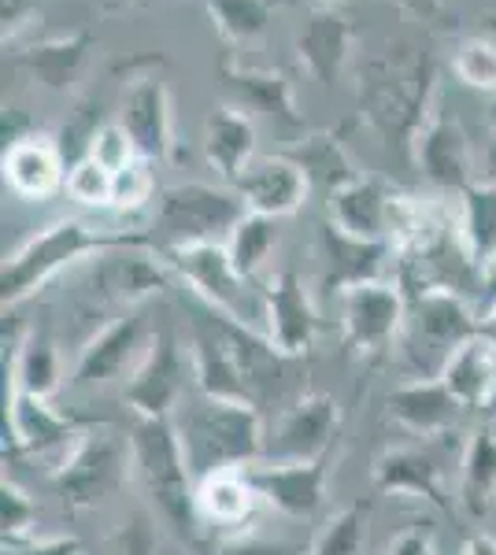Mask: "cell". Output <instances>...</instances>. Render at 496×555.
Returning a JSON list of instances; mask_svg holds the SVG:
<instances>
[{
    "mask_svg": "<svg viewBox=\"0 0 496 555\" xmlns=\"http://www.w3.org/2000/svg\"><path fill=\"white\" fill-rule=\"evenodd\" d=\"M101 555H156V530H152L149 515H133L119 533L107 541Z\"/></svg>",
    "mask_w": 496,
    "mask_h": 555,
    "instance_id": "cell-44",
    "label": "cell"
},
{
    "mask_svg": "<svg viewBox=\"0 0 496 555\" xmlns=\"http://www.w3.org/2000/svg\"><path fill=\"white\" fill-rule=\"evenodd\" d=\"M411 159L437 190L463 193L478 182L471 141H467V133L459 127L456 115H448L445 107H441V101L434 112H430V119H427V127L419 130V138H415Z\"/></svg>",
    "mask_w": 496,
    "mask_h": 555,
    "instance_id": "cell-13",
    "label": "cell"
},
{
    "mask_svg": "<svg viewBox=\"0 0 496 555\" xmlns=\"http://www.w3.org/2000/svg\"><path fill=\"white\" fill-rule=\"evenodd\" d=\"M341 326H345L348 348L364 356L385 352L396 334H400L404 319H408V300H404L400 285L393 282H359L341 293Z\"/></svg>",
    "mask_w": 496,
    "mask_h": 555,
    "instance_id": "cell-10",
    "label": "cell"
},
{
    "mask_svg": "<svg viewBox=\"0 0 496 555\" xmlns=\"http://www.w3.org/2000/svg\"><path fill=\"white\" fill-rule=\"evenodd\" d=\"M496 500V434L474 429L459 460V504L471 518H485Z\"/></svg>",
    "mask_w": 496,
    "mask_h": 555,
    "instance_id": "cell-31",
    "label": "cell"
},
{
    "mask_svg": "<svg viewBox=\"0 0 496 555\" xmlns=\"http://www.w3.org/2000/svg\"><path fill=\"white\" fill-rule=\"evenodd\" d=\"M149 167H152L149 159H133L130 167H123V171L115 175V193H112L115 211H141L152 201L156 182H152Z\"/></svg>",
    "mask_w": 496,
    "mask_h": 555,
    "instance_id": "cell-41",
    "label": "cell"
},
{
    "mask_svg": "<svg viewBox=\"0 0 496 555\" xmlns=\"http://www.w3.org/2000/svg\"><path fill=\"white\" fill-rule=\"evenodd\" d=\"M293 49H296V64L304 67V75L330 86V82H338L341 70L348 64L352 26L338 8H315L308 15V23L301 26V34H296Z\"/></svg>",
    "mask_w": 496,
    "mask_h": 555,
    "instance_id": "cell-24",
    "label": "cell"
},
{
    "mask_svg": "<svg viewBox=\"0 0 496 555\" xmlns=\"http://www.w3.org/2000/svg\"><path fill=\"white\" fill-rule=\"evenodd\" d=\"M385 555H437L434 548V533L427 526H408L385 544Z\"/></svg>",
    "mask_w": 496,
    "mask_h": 555,
    "instance_id": "cell-45",
    "label": "cell"
},
{
    "mask_svg": "<svg viewBox=\"0 0 496 555\" xmlns=\"http://www.w3.org/2000/svg\"><path fill=\"white\" fill-rule=\"evenodd\" d=\"M249 215V204L233 185H207L186 182L167 185L156 201L149 241L152 253L164 256L170 248L204 245V241H227L241 219Z\"/></svg>",
    "mask_w": 496,
    "mask_h": 555,
    "instance_id": "cell-5",
    "label": "cell"
},
{
    "mask_svg": "<svg viewBox=\"0 0 496 555\" xmlns=\"http://www.w3.org/2000/svg\"><path fill=\"white\" fill-rule=\"evenodd\" d=\"M282 0H204L207 20L215 23L227 44H249L256 38H264L267 26L275 23V12Z\"/></svg>",
    "mask_w": 496,
    "mask_h": 555,
    "instance_id": "cell-34",
    "label": "cell"
},
{
    "mask_svg": "<svg viewBox=\"0 0 496 555\" xmlns=\"http://www.w3.org/2000/svg\"><path fill=\"white\" fill-rule=\"evenodd\" d=\"M130 463H133V478L145 489L156 515L178 537L196 541L201 537L196 478L186 463L175 418H138L130 429Z\"/></svg>",
    "mask_w": 496,
    "mask_h": 555,
    "instance_id": "cell-4",
    "label": "cell"
},
{
    "mask_svg": "<svg viewBox=\"0 0 496 555\" xmlns=\"http://www.w3.org/2000/svg\"><path fill=\"white\" fill-rule=\"evenodd\" d=\"M482 334H489V337H496V311H489V315L482 319Z\"/></svg>",
    "mask_w": 496,
    "mask_h": 555,
    "instance_id": "cell-51",
    "label": "cell"
},
{
    "mask_svg": "<svg viewBox=\"0 0 496 555\" xmlns=\"http://www.w3.org/2000/svg\"><path fill=\"white\" fill-rule=\"evenodd\" d=\"M233 190L241 193L249 211L270 215V219H285V215L304 208V201H308V193H311V182L296 159H290L285 152H275V156L252 159L249 171L241 175V182L233 185Z\"/></svg>",
    "mask_w": 496,
    "mask_h": 555,
    "instance_id": "cell-18",
    "label": "cell"
},
{
    "mask_svg": "<svg viewBox=\"0 0 496 555\" xmlns=\"http://www.w3.org/2000/svg\"><path fill=\"white\" fill-rule=\"evenodd\" d=\"M285 156L296 159L304 167V175H308V182L319 185L327 196L359 178L356 164H352V156L341 145L338 133H308L293 149H285Z\"/></svg>",
    "mask_w": 496,
    "mask_h": 555,
    "instance_id": "cell-32",
    "label": "cell"
},
{
    "mask_svg": "<svg viewBox=\"0 0 496 555\" xmlns=\"http://www.w3.org/2000/svg\"><path fill=\"white\" fill-rule=\"evenodd\" d=\"M186 360L178 348L175 330H156L149 352L133 366L126 382V408L138 418H175L178 404L186 400Z\"/></svg>",
    "mask_w": 496,
    "mask_h": 555,
    "instance_id": "cell-8",
    "label": "cell"
},
{
    "mask_svg": "<svg viewBox=\"0 0 496 555\" xmlns=\"http://www.w3.org/2000/svg\"><path fill=\"white\" fill-rule=\"evenodd\" d=\"M107 8H123V4H130V0H104Z\"/></svg>",
    "mask_w": 496,
    "mask_h": 555,
    "instance_id": "cell-55",
    "label": "cell"
},
{
    "mask_svg": "<svg viewBox=\"0 0 496 555\" xmlns=\"http://www.w3.org/2000/svg\"><path fill=\"white\" fill-rule=\"evenodd\" d=\"M227 248H230V259L241 271V278H249V282L259 278L278 248V219L249 211L245 219L233 227V234L227 237Z\"/></svg>",
    "mask_w": 496,
    "mask_h": 555,
    "instance_id": "cell-36",
    "label": "cell"
},
{
    "mask_svg": "<svg viewBox=\"0 0 496 555\" xmlns=\"http://www.w3.org/2000/svg\"><path fill=\"white\" fill-rule=\"evenodd\" d=\"M411 326L415 337L441 356V363L453 356V348L482 334V319L459 297L456 285H422L411 300Z\"/></svg>",
    "mask_w": 496,
    "mask_h": 555,
    "instance_id": "cell-15",
    "label": "cell"
},
{
    "mask_svg": "<svg viewBox=\"0 0 496 555\" xmlns=\"http://www.w3.org/2000/svg\"><path fill=\"white\" fill-rule=\"evenodd\" d=\"M201 555H311V548H304L296 541H267V537L256 533H238L204 544Z\"/></svg>",
    "mask_w": 496,
    "mask_h": 555,
    "instance_id": "cell-42",
    "label": "cell"
},
{
    "mask_svg": "<svg viewBox=\"0 0 496 555\" xmlns=\"http://www.w3.org/2000/svg\"><path fill=\"white\" fill-rule=\"evenodd\" d=\"M459 245L471 256L474 271L496 256V185L474 182L459 193Z\"/></svg>",
    "mask_w": 496,
    "mask_h": 555,
    "instance_id": "cell-33",
    "label": "cell"
},
{
    "mask_svg": "<svg viewBox=\"0 0 496 555\" xmlns=\"http://www.w3.org/2000/svg\"><path fill=\"white\" fill-rule=\"evenodd\" d=\"M204 159L222 185H238L256 159V122L241 104H219L204 119Z\"/></svg>",
    "mask_w": 496,
    "mask_h": 555,
    "instance_id": "cell-21",
    "label": "cell"
},
{
    "mask_svg": "<svg viewBox=\"0 0 496 555\" xmlns=\"http://www.w3.org/2000/svg\"><path fill=\"white\" fill-rule=\"evenodd\" d=\"M130 474H133L130 441H123L119 434L101 426V429H89V434H82L71 444V452L56 463L52 481H56L60 496L71 507L86 512V507L112 500L126 486Z\"/></svg>",
    "mask_w": 496,
    "mask_h": 555,
    "instance_id": "cell-6",
    "label": "cell"
},
{
    "mask_svg": "<svg viewBox=\"0 0 496 555\" xmlns=\"http://www.w3.org/2000/svg\"><path fill=\"white\" fill-rule=\"evenodd\" d=\"M482 182H493L496 185V141L489 149H485V178Z\"/></svg>",
    "mask_w": 496,
    "mask_h": 555,
    "instance_id": "cell-50",
    "label": "cell"
},
{
    "mask_svg": "<svg viewBox=\"0 0 496 555\" xmlns=\"http://www.w3.org/2000/svg\"><path fill=\"white\" fill-rule=\"evenodd\" d=\"M89 156H93L101 167H107L112 175H119L123 167H130L133 159H141L130 141V133H126L119 122H104V127L97 130L93 145H89Z\"/></svg>",
    "mask_w": 496,
    "mask_h": 555,
    "instance_id": "cell-43",
    "label": "cell"
},
{
    "mask_svg": "<svg viewBox=\"0 0 496 555\" xmlns=\"http://www.w3.org/2000/svg\"><path fill=\"white\" fill-rule=\"evenodd\" d=\"M175 429L196 481L215 470H245L267 455L264 423L249 400H219L196 389L178 404Z\"/></svg>",
    "mask_w": 496,
    "mask_h": 555,
    "instance_id": "cell-2",
    "label": "cell"
},
{
    "mask_svg": "<svg viewBox=\"0 0 496 555\" xmlns=\"http://www.w3.org/2000/svg\"><path fill=\"white\" fill-rule=\"evenodd\" d=\"M359 107L367 122L411 159L415 138L437 107V67L427 49L390 44L382 56L367 60L359 75Z\"/></svg>",
    "mask_w": 496,
    "mask_h": 555,
    "instance_id": "cell-1",
    "label": "cell"
},
{
    "mask_svg": "<svg viewBox=\"0 0 496 555\" xmlns=\"http://www.w3.org/2000/svg\"><path fill=\"white\" fill-rule=\"evenodd\" d=\"M4 182L23 201H49L60 185H67V159L52 138L26 133L4 149Z\"/></svg>",
    "mask_w": 496,
    "mask_h": 555,
    "instance_id": "cell-23",
    "label": "cell"
},
{
    "mask_svg": "<svg viewBox=\"0 0 496 555\" xmlns=\"http://www.w3.org/2000/svg\"><path fill=\"white\" fill-rule=\"evenodd\" d=\"M489 127L496 130V96H493V104H489Z\"/></svg>",
    "mask_w": 496,
    "mask_h": 555,
    "instance_id": "cell-53",
    "label": "cell"
},
{
    "mask_svg": "<svg viewBox=\"0 0 496 555\" xmlns=\"http://www.w3.org/2000/svg\"><path fill=\"white\" fill-rule=\"evenodd\" d=\"M41 0H0V23H4V41H12L26 23L38 15Z\"/></svg>",
    "mask_w": 496,
    "mask_h": 555,
    "instance_id": "cell-47",
    "label": "cell"
},
{
    "mask_svg": "<svg viewBox=\"0 0 496 555\" xmlns=\"http://www.w3.org/2000/svg\"><path fill=\"white\" fill-rule=\"evenodd\" d=\"M160 259L182 278L204 308L219 311V315L241 322V326H252V311L245 297L249 278H241V271L233 267L227 241H204V245L170 248V253H164Z\"/></svg>",
    "mask_w": 496,
    "mask_h": 555,
    "instance_id": "cell-7",
    "label": "cell"
},
{
    "mask_svg": "<svg viewBox=\"0 0 496 555\" xmlns=\"http://www.w3.org/2000/svg\"><path fill=\"white\" fill-rule=\"evenodd\" d=\"M437 378L453 389V397L463 408H485L496 389V337L474 334L471 341L453 348V356L441 363Z\"/></svg>",
    "mask_w": 496,
    "mask_h": 555,
    "instance_id": "cell-28",
    "label": "cell"
},
{
    "mask_svg": "<svg viewBox=\"0 0 496 555\" xmlns=\"http://www.w3.org/2000/svg\"><path fill=\"white\" fill-rule=\"evenodd\" d=\"M89 49H93V34L75 30V34H63V38L30 44V49L15 56V67L26 70L41 89L67 93V89H75V82L82 78Z\"/></svg>",
    "mask_w": 496,
    "mask_h": 555,
    "instance_id": "cell-27",
    "label": "cell"
},
{
    "mask_svg": "<svg viewBox=\"0 0 496 555\" xmlns=\"http://www.w3.org/2000/svg\"><path fill=\"white\" fill-rule=\"evenodd\" d=\"M119 248H149L152 253V241L149 234H138V230H101V227H89L82 219H56L49 222L44 230H38L20 253H12L0 267V304L15 308L26 297L41 289L44 282H52L60 271L75 267L78 259L89 256H107V253H119Z\"/></svg>",
    "mask_w": 496,
    "mask_h": 555,
    "instance_id": "cell-3",
    "label": "cell"
},
{
    "mask_svg": "<svg viewBox=\"0 0 496 555\" xmlns=\"http://www.w3.org/2000/svg\"><path fill=\"white\" fill-rule=\"evenodd\" d=\"M63 190H67L71 201L82 204V208H112L115 175L97 164L93 156H86L67 167V185Z\"/></svg>",
    "mask_w": 496,
    "mask_h": 555,
    "instance_id": "cell-38",
    "label": "cell"
},
{
    "mask_svg": "<svg viewBox=\"0 0 496 555\" xmlns=\"http://www.w3.org/2000/svg\"><path fill=\"white\" fill-rule=\"evenodd\" d=\"M259 308H264V337L282 360L304 356L319 337V311L308 297V285L296 271H278L259 289Z\"/></svg>",
    "mask_w": 496,
    "mask_h": 555,
    "instance_id": "cell-11",
    "label": "cell"
},
{
    "mask_svg": "<svg viewBox=\"0 0 496 555\" xmlns=\"http://www.w3.org/2000/svg\"><path fill=\"white\" fill-rule=\"evenodd\" d=\"M393 196L396 190L382 178L359 175L356 182L341 185L327 196L330 227L356 241H385L390 245V219H393Z\"/></svg>",
    "mask_w": 496,
    "mask_h": 555,
    "instance_id": "cell-20",
    "label": "cell"
},
{
    "mask_svg": "<svg viewBox=\"0 0 496 555\" xmlns=\"http://www.w3.org/2000/svg\"><path fill=\"white\" fill-rule=\"evenodd\" d=\"M222 82L238 104L245 112H267L275 119L290 122V127H301V107H296V89L290 82L285 70H270V67H241L233 60H222Z\"/></svg>",
    "mask_w": 496,
    "mask_h": 555,
    "instance_id": "cell-26",
    "label": "cell"
},
{
    "mask_svg": "<svg viewBox=\"0 0 496 555\" xmlns=\"http://www.w3.org/2000/svg\"><path fill=\"white\" fill-rule=\"evenodd\" d=\"M315 4H319V8H338L341 0H315Z\"/></svg>",
    "mask_w": 496,
    "mask_h": 555,
    "instance_id": "cell-54",
    "label": "cell"
},
{
    "mask_svg": "<svg viewBox=\"0 0 496 555\" xmlns=\"http://www.w3.org/2000/svg\"><path fill=\"white\" fill-rule=\"evenodd\" d=\"M4 555H82L75 537H49V541L4 544Z\"/></svg>",
    "mask_w": 496,
    "mask_h": 555,
    "instance_id": "cell-46",
    "label": "cell"
},
{
    "mask_svg": "<svg viewBox=\"0 0 496 555\" xmlns=\"http://www.w3.org/2000/svg\"><path fill=\"white\" fill-rule=\"evenodd\" d=\"M453 70L463 86L471 89H485V93H496V41L489 38H471L456 49Z\"/></svg>",
    "mask_w": 496,
    "mask_h": 555,
    "instance_id": "cell-39",
    "label": "cell"
},
{
    "mask_svg": "<svg viewBox=\"0 0 496 555\" xmlns=\"http://www.w3.org/2000/svg\"><path fill=\"white\" fill-rule=\"evenodd\" d=\"M367 552V507L352 504L338 512L315 537L311 555H364Z\"/></svg>",
    "mask_w": 496,
    "mask_h": 555,
    "instance_id": "cell-37",
    "label": "cell"
},
{
    "mask_svg": "<svg viewBox=\"0 0 496 555\" xmlns=\"http://www.w3.org/2000/svg\"><path fill=\"white\" fill-rule=\"evenodd\" d=\"M152 337H156V330H149L145 311H126V315L112 319L101 334L89 337L86 348L78 352L71 385H75V389H101V385L123 378L126 371L133 374V366L149 352Z\"/></svg>",
    "mask_w": 496,
    "mask_h": 555,
    "instance_id": "cell-9",
    "label": "cell"
},
{
    "mask_svg": "<svg viewBox=\"0 0 496 555\" xmlns=\"http://www.w3.org/2000/svg\"><path fill=\"white\" fill-rule=\"evenodd\" d=\"M107 263L101 267L97 282L104 285V293L112 300L123 304H138L160 293L167 285V271L170 267L164 259H152L149 248H119V253H107Z\"/></svg>",
    "mask_w": 496,
    "mask_h": 555,
    "instance_id": "cell-29",
    "label": "cell"
},
{
    "mask_svg": "<svg viewBox=\"0 0 496 555\" xmlns=\"http://www.w3.org/2000/svg\"><path fill=\"white\" fill-rule=\"evenodd\" d=\"M463 555H496V537H489V533H471L463 541Z\"/></svg>",
    "mask_w": 496,
    "mask_h": 555,
    "instance_id": "cell-49",
    "label": "cell"
},
{
    "mask_svg": "<svg viewBox=\"0 0 496 555\" xmlns=\"http://www.w3.org/2000/svg\"><path fill=\"white\" fill-rule=\"evenodd\" d=\"M374 489L382 496H411L437 512H448L445 460L434 452V441H427L422 449H390L378 455Z\"/></svg>",
    "mask_w": 496,
    "mask_h": 555,
    "instance_id": "cell-17",
    "label": "cell"
},
{
    "mask_svg": "<svg viewBox=\"0 0 496 555\" xmlns=\"http://www.w3.org/2000/svg\"><path fill=\"white\" fill-rule=\"evenodd\" d=\"M264 507L249 470H215L196 481V515L215 530H249V522Z\"/></svg>",
    "mask_w": 496,
    "mask_h": 555,
    "instance_id": "cell-25",
    "label": "cell"
},
{
    "mask_svg": "<svg viewBox=\"0 0 496 555\" xmlns=\"http://www.w3.org/2000/svg\"><path fill=\"white\" fill-rule=\"evenodd\" d=\"M8 389L30 392V397L49 400L52 392L60 389V360L56 348H52L44 337H23L20 348L12 356V374H8Z\"/></svg>",
    "mask_w": 496,
    "mask_h": 555,
    "instance_id": "cell-35",
    "label": "cell"
},
{
    "mask_svg": "<svg viewBox=\"0 0 496 555\" xmlns=\"http://www.w3.org/2000/svg\"><path fill=\"white\" fill-rule=\"evenodd\" d=\"M338 434V400L330 392H308L278 418L267 437V460H327Z\"/></svg>",
    "mask_w": 496,
    "mask_h": 555,
    "instance_id": "cell-16",
    "label": "cell"
},
{
    "mask_svg": "<svg viewBox=\"0 0 496 555\" xmlns=\"http://www.w3.org/2000/svg\"><path fill=\"white\" fill-rule=\"evenodd\" d=\"M485 411H489V418H496V389H493V397H489V404H485Z\"/></svg>",
    "mask_w": 496,
    "mask_h": 555,
    "instance_id": "cell-52",
    "label": "cell"
},
{
    "mask_svg": "<svg viewBox=\"0 0 496 555\" xmlns=\"http://www.w3.org/2000/svg\"><path fill=\"white\" fill-rule=\"evenodd\" d=\"M245 470L259 500L285 518H311L327 504V460H264Z\"/></svg>",
    "mask_w": 496,
    "mask_h": 555,
    "instance_id": "cell-12",
    "label": "cell"
},
{
    "mask_svg": "<svg viewBox=\"0 0 496 555\" xmlns=\"http://www.w3.org/2000/svg\"><path fill=\"white\" fill-rule=\"evenodd\" d=\"M385 408H390V418L396 426L422 437V441L448 437L456 429L459 415L467 411L441 378H415L408 385H400V389L390 392Z\"/></svg>",
    "mask_w": 496,
    "mask_h": 555,
    "instance_id": "cell-19",
    "label": "cell"
},
{
    "mask_svg": "<svg viewBox=\"0 0 496 555\" xmlns=\"http://www.w3.org/2000/svg\"><path fill=\"white\" fill-rule=\"evenodd\" d=\"M478 319H485L489 311H496V256L478 271Z\"/></svg>",
    "mask_w": 496,
    "mask_h": 555,
    "instance_id": "cell-48",
    "label": "cell"
},
{
    "mask_svg": "<svg viewBox=\"0 0 496 555\" xmlns=\"http://www.w3.org/2000/svg\"><path fill=\"white\" fill-rule=\"evenodd\" d=\"M119 127L130 133L141 159L160 164L175 149V122H170V93L160 75H138L123 89Z\"/></svg>",
    "mask_w": 496,
    "mask_h": 555,
    "instance_id": "cell-14",
    "label": "cell"
},
{
    "mask_svg": "<svg viewBox=\"0 0 496 555\" xmlns=\"http://www.w3.org/2000/svg\"><path fill=\"white\" fill-rule=\"evenodd\" d=\"M322 241H327V256H330V282L338 285L341 293L352 289V285L359 282H374V278H382V263L393 253V245H385V241H356L348 234H341L338 227L322 230Z\"/></svg>",
    "mask_w": 496,
    "mask_h": 555,
    "instance_id": "cell-30",
    "label": "cell"
},
{
    "mask_svg": "<svg viewBox=\"0 0 496 555\" xmlns=\"http://www.w3.org/2000/svg\"><path fill=\"white\" fill-rule=\"evenodd\" d=\"M78 429L71 418H63L49 400L30 397V392L8 389V441L23 452H60V460L78 441Z\"/></svg>",
    "mask_w": 496,
    "mask_h": 555,
    "instance_id": "cell-22",
    "label": "cell"
},
{
    "mask_svg": "<svg viewBox=\"0 0 496 555\" xmlns=\"http://www.w3.org/2000/svg\"><path fill=\"white\" fill-rule=\"evenodd\" d=\"M34 522H38V507L15 481H0V526H4V544L30 541Z\"/></svg>",
    "mask_w": 496,
    "mask_h": 555,
    "instance_id": "cell-40",
    "label": "cell"
}]
</instances>
